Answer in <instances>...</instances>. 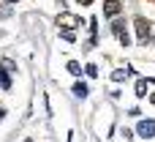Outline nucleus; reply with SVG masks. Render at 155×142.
Instances as JSON below:
<instances>
[{"mask_svg": "<svg viewBox=\"0 0 155 142\" xmlns=\"http://www.w3.org/2000/svg\"><path fill=\"white\" fill-rule=\"evenodd\" d=\"M57 25L65 27V30H74V27H82L84 22H82L76 14H57Z\"/></svg>", "mask_w": 155, "mask_h": 142, "instance_id": "obj_1", "label": "nucleus"}, {"mask_svg": "<svg viewBox=\"0 0 155 142\" xmlns=\"http://www.w3.org/2000/svg\"><path fill=\"white\" fill-rule=\"evenodd\" d=\"M112 33L120 38V44H123V47H128V44H131V36H128V30H125V22H123V19H114V22H112Z\"/></svg>", "mask_w": 155, "mask_h": 142, "instance_id": "obj_2", "label": "nucleus"}, {"mask_svg": "<svg viewBox=\"0 0 155 142\" xmlns=\"http://www.w3.org/2000/svg\"><path fill=\"white\" fill-rule=\"evenodd\" d=\"M134 25H136V33H139V41H142V44H147V41H150V36H153V25H150L147 19H142V16H139V19L134 22Z\"/></svg>", "mask_w": 155, "mask_h": 142, "instance_id": "obj_3", "label": "nucleus"}, {"mask_svg": "<svg viewBox=\"0 0 155 142\" xmlns=\"http://www.w3.org/2000/svg\"><path fill=\"white\" fill-rule=\"evenodd\" d=\"M139 137H144V140L155 137V123L153 120H142V123H139Z\"/></svg>", "mask_w": 155, "mask_h": 142, "instance_id": "obj_4", "label": "nucleus"}, {"mask_svg": "<svg viewBox=\"0 0 155 142\" xmlns=\"http://www.w3.org/2000/svg\"><path fill=\"white\" fill-rule=\"evenodd\" d=\"M120 8H123L120 0H106V3H104V14H106V16H117Z\"/></svg>", "mask_w": 155, "mask_h": 142, "instance_id": "obj_5", "label": "nucleus"}, {"mask_svg": "<svg viewBox=\"0 0 155 142\" xmlns=\"http://www.w3.org/2000/svg\"><path fill=\"white\" fill-rule=\"evenodd\" d=\"M74 96L84 99V96H87V85H84V82H76V85H74Z\"/></svg>", "mask_w": 155, "mask_h": 142, "instance_id": "obj_6", "label": "nucleus"}, {"mask_svg": "<svg viewBox=\"0 0 155 142\" xmlns=\"http://www.w3.org/2000/svg\"><path fill=\"white\" fill-rule=\"evenodd\" d=\"M147 85H150V82L139 79V82H136V96H147Z\"/></svg>", "mask_w": 155, "mask_h": 142, "instance_id": "obj_7", "label": "nucleus"}, {"mask_svg": "<svg viewBox=\"0 0 155 142\" xmlns=\"http://www.w3.org/2000/svg\"><path fill=\"white\" fill-rule=\"evenodd\" d=\"M68 71H71L74 77H79V74H82V66H79L76 60H71V63H68Z\"/></svg>", "mask_w": 155, "mask_h": 142, "instance_id": "obj_8", "label": "nucleus"}, {"mask_svg": "<svg viewBox=\"0 0 155 142\" xmlns=\"http://www.w3.org/2000/svg\"><path fill=\"white\" fill-rule=\"evenodd\" d=\"M125 77H128V71H123V68H117V71L112 74V79H114V82H123Z\"/></svg>", "mask_w": 155, "mask_h": 142, "instance_id": "obj_9", "label": "nucleus"}, {"mask_svg": "<svg viewBox=\"0 0 155 142\" xmlns=\"http://www.w3.org/2000/svg\"><path fill=\"white\" fill-rule=\"evenodd\" d=\"M63 38L65 41H74V30H63Z\"/></svg>", "mask_w": 155, "mask_h": 142, "instance_id": "obj_10", "label": "nucleus"}, {"mask_svg": "<svg viewBox=\"0 0 155 142\" xmlns=\"http://www.w3.org/2000/svg\"><path fill=\"white\" fill-rule=\"evenodd\" d=\"M76 3H82V5H90V3H93V0H76Z\"/></svg>", "mask_w": 155, "mask_h": 142, "instance_id": "obj_11", "label": "nucleus"}, {"mask_svg": "<svg viewBox=\"0 0 155 142\" xmlns=\"http://www.w3.org/2000/svg\"><path fill=\"white\" fill-rule=\"evenodd\" d=\"M150 101H153V104H155V93H153V96H150Z\"/></svg>", "mask_w": 155, "mask_h": 142, "instance_id": "obj_12", "label": "nucleus"}, {"mask_svg": "<svg viewBox=\"0 0 155 142\" xmlns=\"http://www.w3.org/2000/svg\"><path fill=\"white\" fill-rule=\"evenodd\" d=\"M3 3H16V0H3Z\"/></svg>", "mask_w": 155, "mask_h": 142, "instance_id": "obj_13", "label": "nucleus"}, {"mask_svg": "<svg viewBox=\"0 0 155 142\" xmlns=\"http://www.w3.org/2000/svg\"><path fill=\"white\" fill-rule=\"evenodd\" d=\"M25 142H33V140H25Z\"/></svg>", "mask_w": 155, "mask_h": 142, "instance_id": "obj_14", "label": "nucleus"}]
</instances>
